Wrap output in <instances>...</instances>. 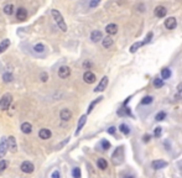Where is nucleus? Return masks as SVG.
I'll return each mask as SVG.
<instances>
[{
    "mask_svg": "<svg viewBox=\"0 0 182 178\" xmlns=\"http://www.w3.org/2000/svg\"><path fill=\"white\" fill-rule=\"evenodd\" d=\"M111 162L114 166H120L124 162V146H118L111 155Z\"/></svg>",
    "mask_w": 182,
    "mask_h": 178,
    "instance_id": "f257e3e1",
    "label": "nucleus"
},
{
    "mask_svg": "<svg viewBox=\"0 0 182 178\" xmlns=\"http://www.w3.org/2000/svg\"><path fill=\"white\" fill-rule=\"evenodd\" d=\"M51 14H52L53 20L56 21V24H57V26H58L60 30H61V31H63V32L67 31V25H66L65 19H63V16L61 15V12H60L58 10L53 9V10H51Z\"/></svg>",
    "mask_w": 182,
    "mask_h": 178,
    "instance_id": "f03ea898",
    "label": "nucleus"
},
{
    "mask_svg": "<svg viewBox=\"0 0 182 178\" xmlns=\"http://www.w3.org/2000/svg\"><path fill=\"white\" fill-rule=\"evenodd\" d=\"M12 103V95L10 93H6L4 94L1 99H0V109L1 110H7L9 109V106L11 105Z\"/></svg>",
    "mask_w": 182,
    "mask_h": 178,
    "instance_id": "7ed1b4c3",
    "label": "nucleus"
},
{
    "mask_svg": "<svg viewBox=\"0 0 182 178\" xmlns=\"http://www.w3.org/2000/svg\"><path fill=\"white\" fill-rule=\"evenodd\" d=\"M168 166V162L165 160H155L151 162V168L155 169V171H159V169H162L165 167Z\"/></svg>",
    "mask_w": 182,
    "mask_h": 178,
    "instance_id": "20e7f679",
    "label": "nucleus"
},
{
    "mask_svg": "<svg viewBox=\"0 0 182 178\" xmlns=\"http://www.w3.org/2000/svg\"><path fill=\"white\" fill-rule=\"evenodd\" d=\"M6 143H7V150H10L11 152L18 151V143H16V139L14 137V136L6 137Z\"/></svg>",
    "mask_w": 182,
    "mask_h": 178,
    "instance_id": "39448f33",
    "label": "nucleus"
},
{
    "mask_svg": "<svg viewBox=\"0 0 182 178\" xmlns=\"http://www.w3.org/2000/svg\"><path fill=\"white\" fill-rule=\"evenodd\" d=\"M20 168H21V171L24 173H32L35 171V167H34V164H32L30 161H24V162L21 163V166H20Z\"/></svg>",
    "mask_w": 182,
    "mask_h": 178,
    "instance_id": "423d86ee",
    "label": "nucleus"
},
{
    "mask_svg": "<svg viewBox=\"0 0 182 178\" xmlns=\"http://www.w3.org/2000/svg\"><path fill=\"white\" fill-rule=\"evenodd\" d=\"M71 76V68L67 67V66H61L58 68V77L62 79H66Z\"/></svg>",
    "mask_w": 182,
    "mask_h": 178,
    "instance_id": "0eeeda50",
    "label": "nucleus"
},
{
    "mask_svg": "<svg viewBox=\"0 0 182 178\" xmlns=\"http://www.w3.org/2000/svg\"><path fill=\"white\" fill-rule=\"evenodd\" d=\"M107 85H108V77L104 76L101 79V82L98 83V85L96 87V89H94V92L96 93H99V92H103V90H105Z\"/></svg>",
    "mask_w": 182,
    "mask_h": 178,
    "instance_id": "6e6552de",
    "label": "nucleus"
},
{
    "mask_svg": "<svg viewBox=\"0 0 182 178\" xmlns=\"http://www.w3.org/2000/svg\"><path fill=\"white\" fill-rule=\"evenodd\" d=\"M154 14L156 18H159V19H162L166 16L167 14V10H166V7L162 6V5H159V6H156L155 7V10H154Z\"/></svg>",
    "mask_w": 182,
    "mask_h": 178,
    "instance_id": "1a4fd4ad",
    "label": "nucleus"
},
{
    "mask_svg": "<svg viewBox=\"0 0 182 178\" xmlns=\"http://www.w3.org/2000/svg\"><path fill=\"white\" fill-rule=\"evenodd\" d=\"M96 74H94L93 72H90V71H87V72H84V74H83V81L86 82V83H88V84H92V83H94L96 82Z\"/></svg>",
    "mask_w": 182,
    "mask_h": 178,
    "instance_id": "9d476101",
    "label": "nucleus"
},
{
    "mask_svg": "<svg viewBox=\"0 0 182 178\" xmlns=\"http://www.w3.org/2000/svg\"><path fill=\"white\" fill-rule=\"evenodd\" d=\"M6 152H7L6 137H1V140H0V160H3V157L5 156Z\"/></svg>",
    "mask_w": 182,
    "mask_h": 178,
    "instance_id": "9b49d317",
    "label": "nucleus"
},
{
    "mask_svg": "<svg viewBox=\"0 0 182 178\" xmlns=\"http://www.w3.org/2000/svg\"><path fill=\"white\" fill-rule=\"evenodd\" d=\"M16 19L20 20V21H24V20L27 19V10L25 7H19L16 10Z\"/></svg>",
    "mask_w": 182,
    "mask_h": 178,
    "instance_id": "f8f14e48",
    "label": "nucleus"
},
{
    "mask_svg": "<svg viewBox=\"0 0 182 178\" xmlns=\"http://www.w3.org/2000/svg\"><path fill=\"white\" fill-rule=\"evenodd\" d=\"M176 25H177V21H176L175 18H172V16L165 20V27H166L167 30H173V28L176 27Z\"/></svg>",
    "mask_w": 182,
    "mask_h": 178,
    "instance_id": "ddd939ff",
    "label": "nucleus"
},
{
    "mask_svg": "<svg viewBox=\"0 0 182 178\" xmlns=\"http://www.w3.org/2000/svg\"><path fill=\"white\" fill-rule=\"evenodd\" d=\"M86 121H87V115H82V116L79 118V120H78V125H77V130L76 132H74V135H79L81 130L83 129V126L86 125Z\"/></svg>",
    "mask_w": 182,
    "mask_h": 178,
    "instance_id": "4468645a",
    "label": "nucleus"
},
{
    "mask_svg": "<svg viewBox=\"0 0 182 178\" xmlns=\"http://www.w3.org/2000/svg\"><path fill=\"white\" fill-rule=\"evenodd\" d=\"M60 118H61L62 120H63V121H68V120L72 118V113H71V110L67 109V108L62 109V110H61V113H60Z\"/></svg>",
    "mask_w": 182,
    "mask_h": 178,
    "instance_id": "2eb2a0df",
    "label": "nucleus"
},
{
    "mask_svg": "<svg viewBox=\"0 0 182 178\" xmlns=\"http://www.w3.org/2000/svg\"><path fill=\"white\" fill-rule=\"evenodd\" d=\"M117 114L119 115V116H131V110L129 106H122L120 109H118Z\"/></svg>",
    "mask_w": 182,
    "mask_h": 178,
    "instance_id": "dca6fc26",
    "label": "nucleus"
},
{
    "mask_svg": "<svg viewBox=\"0 0 182 178\" xmlns=\"http://www.w3.org/2000/svg\"><path fill=\"white\" fill-rule=\"evenodd\" d=\"M105 32H107V34H108L109 36L115 35V34L118 32V25H115V24L107 25V26H105Z\"/></svg>",
    "mask_w": 182,
    "mask_h": 178,
    "instance_id": "f3484780",
    "label": "nucleus"
},
{
    "mask_svg": "<svg viewBox=\"0 0 182 178\" xmlns=\"http://www.w3.org/2000/svg\"><path fill=\"white\" fill-rule=\"evenodd\" d=\"M90 40L93 41V42H99V41H102L103 40V34L101 31H98V30H94L92 34H90Z\"/></svg>",
    "mask_w": 182,
    "mask_h": 178,
    "instance_id": "a211bd4d",
    "label": "nucleus"
},
{
    "mask_svg": "<svg viewBox=\"0 0 182 178\" xmlns=\"http://www.w3.org/2000/svg\"><path fill=\"white\" fill-rule=\"evenodd\" d=\"M39 136H40V139H42V140H48L52 136V132L48 129H40Z\"/></svg>",
    "mask_w": 182,
    "mask_h": 178,
    "instance_id": "6ab92c4d",
    "label": "nucleus"
},
{
    "mask_svg": "<svg viewBox=\"0 0 182 178\" xmlns=\"http://www.w3.org/2000/svg\"><path fill=\"white\" fill-rule=\"evenodd\" d=\"M20 129H21V131L24 132V134H26V135H29V134H31L32 132V126H31V124L30 123H22L21 124V126H20Z\"/></svg>",
    "mask_w": 182,
    "mask_h": 178,
    "instance_id": "aec40b11",
    "label": "nucleus"
},
{
    "mask_svg": "<svg viewBox=\"0 0 182 178\" xmlns=\"http://www.w3.org/2000/svg\"><path fill=\"white\" fill-rule=\"evenodd\" d=\"M113 43H114V41H113V39H111L110 36H107V37H104V39L102 40V45H103V47H104V48H110L111 46H113Z\"/></svg>",
    "mask_w": 182,
    "mask_h": 178,
    "instance_id": "412c9836",
    "label": "nucleus"
},
{
    "mask_svg": "<svg viewBox=\"0 0 182 178\" xmlns=\"http://www.w3.org/2000/svg\"><path fill=\"white\" fill-rule=\"evenodd\" d=\"M97 166L99 169H102V171H104V169L108 168V162H107V160L105 158H98L97 160Z\"/></svg>",
    "mask_w": 182,
    "mask_h": 178,
    "instance_id": "4be33fe9",
    "label": "nucleus"
},
{
    "mask_svg": "<svg viewBox=\"0 0 182 178\" xmlns=\"http://www.w3.org/2000/svg\"><path fill=\"white\" fill-rule=\"evenodd\" d=\"M32 49H34V52L36 53V55H41V53H43V52H45L46 47H45V45H43V43H36Z\"/></svg>",
    "mask_w": 182,
    "mask_h": 178,
    "instance_id": "5701e85b",
    "label": "nucleus"
},
{
    "mask_svg": "<svg viewBox=\"0 0 182 178\" xmlns=\"http://www.w3.org/2000/svg\"><path fill=\"white\" fill-rule=\"evenodd\" d=\"M119 130H120L122 134L125 135V136H128V135L130 134V126L128 125V124H125V123L120 124V126H119Z\"/></svg>",
    "mask_w": 182,
    "mask_h": 178,
    "instance_id": "b1692460",
    "label": "nucleus"
},
{
    "mask_svg": "<svg viewBox=\"0 0 182 178\" xmlns=\"http://www.w3.org/2000/svg\"><path fill=\"white\" fill-rule=\"evenodd\" d=\"M171 69L170 68H167V67H165V68H162L161 69V78L165 81V79H168V78L171 77Z\"/></svg>",
    "mask_w": 182,
    "mask_h": 178,
    "instance_id": "393cba45",
    "label": "nucleus"
},
{
    "mask_svg": "<svg viewBox=\"0 0 182 178\" xmlns=\"http://www.w3.org/2000/svg\"><path fill=\"white\" fill-rule=\"evenodd\" d=\"M102 99H103V97H99V98H97L96 100H93L92 103L89 104V106H88V110H87V114H90L93 111V109H94V106H96L98 103H101L102 102Z\"/></svg>",
    "mask_w": 182,
    "mask_h": 178,
    "instance_id": "a878e982",
    "label": "nucleus"
},
{
    "mask_svg": "<svg viewBox=\"0 0 182 178\" xmlns=\"http://www.w3.org/2000/svg\"><path fill=\"white\" fill-rule=\"evenodd\" d=\"M12 79H14V76H12V73L6 72V73L3 74V81H4V83H10V82H12Z\"/></svg>",
    "mask_w": 182,
    "mask_h": 178,
    "instance_id": "bb28decb",
    "label": "nucleus"
},
{
    "mask_svg": "<svg viewBox=\"0 0 182 178\" xmlns=\"http://www.w3.org/2000/svg\"><path fill=\"white\" fill-rule=\"evenodd\" d=\"M10 46V40H7V39H5V40H3L1 41V43H0V53H3L5 49Z\"/></svg>",
    "mask_w": 182,
    "mask_h": 178,
    "instance_id": "cd10ccee",
    "label": "nucleus"
},
{
    "mask_svg": "<svg viewBox=\"0 0 182 178\" xmlns=\"http://www.w3.org/2000/svg\"><path fill=\"white\" fill-rule=\"evenodd\" d=\"M152 102H154V97H152V95H146V97H144L141 99V104L143 105H150Z\"/></svg>",
    "mask_w": 182,
    "mask_h": 178,
    "instance_id": "c85d7f7f",
    "label": "nucleus"
},
{
    "mask_svg": "<svg viewBox=\"0 0 182 178\" xmlns=\"http://www.w3.org/2000/svg\"><path fill=\"white\" fill-rule=\"evenodd\" d=\"M164 85H165V81L162 79V78L158 77V78H155V79H154V87H155V88H162Z\"/></svg>",
    "mask_w": 182,
    "mask_h": 178,
    "instance_id": "c756f323",
    "label": "nucleus"
},
{
    "mask_svg": "<svg viewBox=\"0 0 182 178\" xmlns=\"http://www.w3.org/2000/svg\"><path fill=\"white\" fill-rule=\"evenodd\" d=\"M4 12L6 15H12L14 14V5L12 4H7V5L4 6Z\"/></svg>",
    "mask_w": 182,
    "mask_h": 178,
    "instance_id": "7c9ffc66",
    "label": "nucleus"
},
{
    "mask_svg": "<svg viewBox=\"0 0 182 178\" xmlns=\"http://www.w3.org/2000/svg\"><path fill=\"white\" fill-rule=\"evenodd\" d=\"M166 119V113L165 111H159L158 114H156V116H155V120L156 121H162V120Z\"/></svg>",
    "mask_w": 182,
    "mask_h": 178,
    "instance_id": "2f4dec72",
    "label": "nucleus"
},
{
    "mask_svg": "<svg viewBox=\"0 0 182 178\" xmlns=\"http://www.w3.org/2000/svg\"><path fill=\"white\" fill-rule=\"evenodd\" d=\"M82 173H81V168L79 167H74L72 169V177L73 178H81Z\"/></svg>",
    "mask_w": 182,
    "mask_h": 178,
    "instance_id": "473e14b6",
    "label": "nucleus"
},
{
    "mask_svg": "<svg viewBox=\"0 0 182 178\" xmlns=\"http://www.w3.org/2000/svg\"><path fill=\"white\" fill-rule=\"evenodd\" d=\"M101 145H102V148H103V150H104V151L109 150V148H110V146H111V145H110V142L108 141V140H105V139H103V140H102V141H101Z\"/></svg>",
    "mask_w": 182,
    "mask_h": 178,
    "instance_id": "72a5a7b5",
    "label": "nucleus"
},
{
    "mask_svg": "<svg viewBox=\"0 0 182 178\" xmlns=\"http://www.w3.org/2000/svg\"><path fill=\"white\" fill-rule=\"evenodd\" d=\"M152 36H154V34H152L151 31H150V32H147V35H146L145 39H144V41H141V42H143V46H144V45H147V43H150V42H151Z\"/></svg>",
    "mask_w": 182,
    "mask_h": 178,
    "instance_id": "f704fd0d",
    "label": "nucleus"
},
{
    "mask_svg": "<svg viewBox=\"0 0 182 178\" xmlns=\"http://www.w3.org/2000/svg\"><path fill=\"white\" fill-rule=\"evenodd\" d=\"M141 46H143V42H135V43H133V45H131V47H130V52L131 53L136 52Z\"/></svg>",
    "mask_w": 182,
    "mask_h": 178,
    "instance_id": "c9c22d12",
    "label": "nucleus"
},
{
    "mask_svg": "<svg viewBox=\"0 0 182 178\" xmlns=\"http://www.w3.org/2000/svg\"><path fill=\"white\" fill-rule=\"evenodd\" d=\"M7 168V161L5 160H0V173L4 172Z\"/></svg>",
    "mask_w": 182,
    "mask_h": 178,
    "instance_id": "e433bc0d",
    "label": "nucleus"
},
{
    "mask_svg": "<svg viewBox=\"0 0 182 178\" xmlns=\"http://www.w3.org/2000/svg\"><path fill=\"white\" fill-rule=\"evenodd\" d=\"M161 132H162V127H161V126L155 127V129H154V136H155V137H160Z\"/></svg>",
    "mask_w": 182,
    "mask_h": 178,
    "instance_id": "4c0bfd02",
    "label": "nucleus"
},
{
    "mask_svg": "<svg viewBox=\"0 0 182 178\" xmlns=\"http://www.w3.org/2000/svg\"><path fill=\"white\" fill-rule=\"evenodd\" d=\"M101 3V0H90L89 1V7H97Z\"/></svg>",
    "mask_w": 182,
    "mask_h": 178,
    "instance_id": "58836bf2",
    "label": "nucleus"
},
{
    "mask_svg": "<svg viewBox=\"0 0 182 178\" xmlns=\"http://www.w3.org/2000/svg\"><path fill=\"white\" fill-rule=\"evenodd\" d=\"M40 78H41V81L45 83V82H47V79H48V74L46 72H42V73L40 74Z\"/></svg>",
    "mask_w": 182,
    "mask_h": 178,
    "instance_id": "ea45409f",
    "label": "nucleus"
},
{
    "mask_svg": "<svg viewBox=\"0 0 182 178\" xmlns=\"http://www.w3.org/2000/svg\"><path fill=\"white\" fill-rule=\"evenodd\" d=\"M108 134H110V135H115L117 134V127L115 126H110V127H108Z\"/></svg>",
    "mask_w": 182,
    "mask_h": 178,
    "instance_id": "a19ab883",
    "label": "nucleus"
},
{
    "mask_svg": "<svg viewBox=\"0 0 182 178\" xmlns=\"http://www.w3.org/2000/svg\"><path fill=\"white\" fill-rule=\"evenodd\" d=\"M93 66V63L92 62H89V61H86L84 63H83V67L86 68V69H90V67H92Z\"/></svg>",
    "mask_w": 182,
    "mask_h": 178,
    "instance_id": "79ce46f5",
    "label": "nucleus"
},
{
    "mask_svg": "<svg viewBox=\"0 0 182 178\" xmlns=\"http://www.w3.org/2000/svg\"><path fill=\"white\" fill-rule=\"evenodd\" d=\"M175 99H177V100H181V99H182V89L179 90V92L175 94Z\"/></svg>",
    "mask_w": 182,
    "mask_h": 178,
    "instance_id": "37998d69",
    "label": "nucleus"
},
{
    "mask_svg": "<svg viewBox=\"0 0 182 178\" xmlns=\"http://www.w3.org/2000/svg\"><path fill=\"white\" fill-rule=\"evenodd\" d=\"M68 141H69V137H67V139H66V140H65V141H63V142H61V143L58 145V146H57V150H60V148H61V147H63V146H65V145H66V143H67Z\"/></svg>",
    "mask_w": 182,
    "mask_h": 178,
    "instance_id": "c03bdc74",
    "label": "nucleus"
},
{
    "mask_svg": "<svg viewBox=\"0 0 182 178\" xmlns=\"http://www.w3.org/2000/svg\"><path fill=\"white\" fill-rule=\"evenodd\" d=\"M150 140H151V136H150V135H147V134H146V135H144V136H143V141H144V142H149Z\"/></svg>",
    "mask_w": 182,
    "mask_h": 178,
    "instance_id": "a18cd8bd",
    "label": "nucleus"
},
{
    "mask_svg": "<svg viewBox=\"0 0 182 178\" xmlns=\"http://www.w3.org/2000/svg\"><path fill=\"white\" fill-rule=\"evenodd\" d=\"M138 10H139L140 12H144V11H145V6H144V4H139Z\"/></svg>",
    "mask_w": 182,
    "mask_h": 178,
    "instance_id": "49530a36",
    "label": "nucleus"
},
{
    "mask_svg": "<svg viewBox=\"0 0 182 178\" xmlns=\"http://www.w3.org/2000/svg\"><path fill=\"white\" fill-rule=\"evenodd\" d=\"M52 178H61V176H60V172L58 171H55L52 173Z\"/></svg>",
    "mask_w": 182,
    "mask_h": 178,
    "instance_id": "de8ad7c7",
    "label": "nucleus"
},
{
    "mask_svg": "<svg viewBox=\"0 0 182 178\" xmlns=\"http://www.w3.org/2000/svg\"><path fill=\"white\" fill-rule=\"evenodd\" d=\"M124 178H135L134 175H126V176H124Z\"/></svg>",
    "mask_w": 182,
    "mask_h": 178,
    "instance_id": "09e8293b",
    "label": "nucleus"
}]
</instances>
